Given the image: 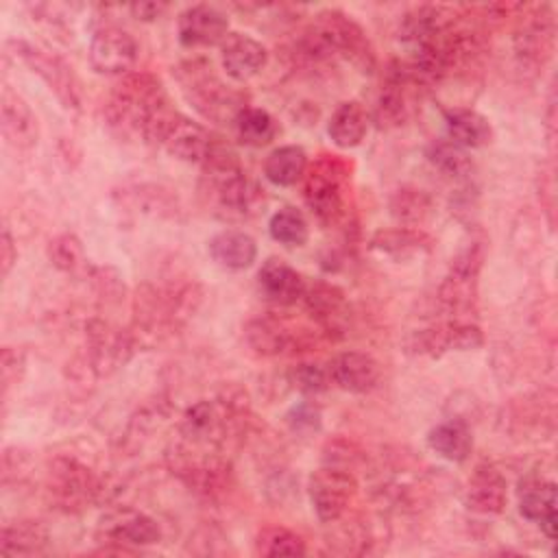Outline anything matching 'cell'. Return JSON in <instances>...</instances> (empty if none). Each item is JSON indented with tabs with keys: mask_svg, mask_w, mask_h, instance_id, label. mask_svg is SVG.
Listing matches in <instances>:
<instances>
[{
	"mask_svg": "<svg viewBox=\"0 0 558 558\" xmlns=\"http://www.w3.org/2000/svg\"><path fill=\"white\" fill-rule=\"evenodd\" d=\"M201 194L216 216L225 220H242L255 211L262 192L246 177L231 148L216 142L209 157L201 163Z\"/></svg>",
	"mask_w": 558,
	"mask_h": 558,
	"instance_id": "1",
	"label": "cell"
},
{
	"mask_svg": "<svg viewBox=\"0 0 558 558\" xmlns=\"http://www.w3.org/2000/svg\"><path fill=\"white\" fill-rule=\"evenodd\" d=\"M301 48L303 57L310 61L344 59L362 72H371L375 68V50L364 28L338 9H327L316 15L301 41Z\"/></svg>",
	"mask_w": 558,
	"mask_h": 558,
	"instance_id": "2",
	"label": "cell"
},
{
	"mask_svg": "<svg viewBox=\"0 0 558 558\" xmlns=\"http://www.w3.org/2000/svg\"><path fill=\"white\" fill-rule=\"evenodd\" d=\"M168 107V94L161 81L148 72L126 74L111 89L105 105V116L111 129L120 135L142 133L148 122Z\"/></svg>",
	"mask_w": 558,
	"mask_h": 558,
	"instance_id": "3",
	"label": "cell"
},
{
	"mask_svg": "<svg viewBox=\"0 0 558 558\" xmlns=\"http://www.w3.org/2000/svg\"><path fill=\"white\" fill-rule=\"evenodd\" d=\"M179 85L185 100L205 118L218 124L235 122L246 107L242 92L227 85L205 61H187L179 68Z\"/></svg>",
	"mask_w": 558,
	"mask_h": 558,
	"instance_id": "4",
	"label": "cell"
},
{
	"mask_svg": "<svg viewBox=\"0 0 558 558\" xmlns=\"http://www.w3.org/2000/svg\"><path fill=\"white\" fill-rule=\"evenodd\" d=\"M142 137L144 142L163 148L172 157L187 163H198V166L209 157L216 144L205 126L172 111L170 107L159 111L148 122Z\"/></svg>",
	"mask_w": 558,
	"mask_h": 558,
	"instance_id": "5",
	"label": "cell"
},
{
	"mask_svg": "<svg viewBox=\"0 0 558 558\" xmlns=\"http://www.w3.org/2000/svg\"><path fill=\"white\" fill-rule=\"evenodd\" d=\"M240 421V408L233 399H205L190 405L181 418V436L192 447L222 445Z\"/></svg>",
	"mask_w": 558,
	"mask_h": 558,
	"instance_id": "6",
	"label": "cell"
},
{
	"mask_svg": "<svg viewBox=\"0 0 558 558\" xmlns=\"http://www.w3.org/2000/svg\"><path fill=\"white\" fill-rule=\"evenodd\" d=\"M344 177L347 168L336 159V155L323 157L305 170L303 196L312 214L323 225H333L344 214Z\"/></svg>",
	"mask_w": 558,
	"mask_h": 558,
	"instance_id": "7",
	"label": "cell"
},
{
	"mask_svg": "<svg viewBox=\"0 0 558 558\" xmlns=\"http://www.w3.org/2000/svg\"><path fill=\"white\" fill-rule=\"evenodd\" d=\"M7 46L13 48L11 54H15V59L26 63L31 72H35L48 85V89L54 92V96L61 100L63 107L68 109L81 107V85L76 74L72 72V65H68L61 57L50 54L48 50H41L26 41L11 39Z\"/></svg>",
	"mask_w": 558,
	"mask_h": 558,
	"instance_id": "8",
	"label": "cell"
},
{
	"mask_svg": "<svg viewBox=\"0 0 558 558\" xmlns=\"http://www.w3.org/2000/svg\"><path fill=\"white\" fill-rule=\"evenodd\" d=\"M310 501L323 523H336L357 495V480L338 464H327L312 473L307 484Z\"/></svg>",
	"mask_w": 558,
	"mask_h": 558,
	"instance_id": "9",
	"label": "cell"
},
{
	"mask_svg": "<svg viewBox=\"0 0 558 558\" xmlns=\"http://www.w3.org/2000/svg\"><path fill=\"white\" fill-rule=\"evenodd\" d=\"M100 493V482L85 464L72 458H59L48 471V495L65 512L83 510Z\"/></svg>",
	"mask_w": 558,
	"mask_h": 558,
	"instance_id": "10",
	"label": "cell"
},
{
	"mask_svg": "<svg viewBox=\"0 0 558 558\" xmlns=\"http://www.w3.org/2000/svg\"><path fill=\"white\" fill-rule=\"evenodd\" d=\"M482 259H484V251L477 244L466 246L451 264L449 275L445 277L440 290H438V301L442 305V310L451 316H456L453 320H462L458 318L460 314L471 312L475 296H477V275L482 268Z\"/></svg>",
	"mask_w": 558,
	"mask_h": 558,
	"instance_id": "11",
	"label": "cell"
},
{
	"mask_svg": "<svg viewBox=\"0 0 558 558\" xmlns=\"http://www.w3.org/2000/svg\"><path fill=\"white\" fill-rule=\"evenodd\" d=\"M246 342L259 355H294L312 347V333L307 327L294 325L288 318L259 316L246 323L244 327Z\"/></svg>",
	"mask_w": 558,
	"mask_h": 558,
	"instance_id": "12",
	"label": "cell"
},
{
	"mask_svg": "<svg viewBox=\"0 0 558 558\" xmlns=\"http://www.w3.org/2000/svg\"><path fill=\"white\" fill-rule=\"evenodd\" d=\"M137 41L120 26H102L89 41V65L102 76H126L137 61Z\"/></svg>",
	"mask_w": 558,
	"mask_h": 558,
	"instance_id": "13",
	"label": "cell"
},
{
	"mask_svg": "<svg viewBox=\"0 0 558 558\" xmlns=\"http://www.w3.org/2000/svg\"><path fill=\"white\" fill-rule=\"evenodd\" d=\"M421 87L423 85L403 61L392 63L375 102L377 124L379 126L403 124L414 109V96L418 94Z\"/></svg>",
	"mask_w": 558,
	"mask_h": 558,
	"instance_id": "14",
	"label": "cell"
},
{
	"mask_svg": "<svg viewBox=\"0 0 558 558\" xmlns=\"http://www.w3.org/2000/svg\"><path fill=\"white\" fill-rule=\"evenodd\" d=\"M177 35L183 48H209L220 46L229 35L227 15L211 4H192L179 13Z\"/></svg>",
	"mask_w": 558,
	"mask_h": 558,
	"instance_id": "15",
	"label": "cell"
},
{
	"mask_svg": "<svg viewBox=\"0 0 558 558\" xmlns=\"http://www.w3.org/2000/svg\"><path fill=\"white\" fill-rule=\"evenodd\" d=\"M484 342L482 329L471 320H447L445 325L414 331L410 349L423 355H440L445 351H471Z\"/></svg>",
	"mask_w": 558,
	"mask_h": 558,
	"instance_id": "16",
	"label": "cell"
},
{
	"mask_svg": "<svg viewBox=\"0 0 558 558\" xmlns=\"http://www.w3.org/2000/svg\"><path fill=\"white\" fill-rule=\"evenodd\" d=\"M220 63L229 78L246 83L268 63V50L262 41L246 33H229L220 44Z\"/></svg>",
	"mask_w": 558,
	"mask_h": 558,
	"instance_id": "17",
	"label": "cell"
},
{
	"mask_svg": "<svg viewBox=\"0 0 558 558\" xmlns=\"http://www.w3.org/2000/svg\"><path fill=\"white\" fill-rule=\"evenodd\" d=\"M301 301L323 333L333 336L344 329L349 320V305L344 292L338 286L327 281L305 283Z\"/></svg>",
	"mask_w": 558,
	"mask_h": 558,
	"instance_id": "18",
	"label": "cell"
},
{
	"mask_svg": "<svg viewBox=\"0 0 558 558\" xmlns=\"http://www.w3.org/2000/svg\"><path fill=\"white\" fill-rule=\"evenodd\" d=\"M327 373L333 386L353 395H366L377 388L381 371L373 355L362 351H342L327 362Z\"/></svg>",
	"mask_w": 558,
	"mask_h": 558,
	"instance_id": "19",
	"label": "cell"
},
{
	"mask_svg": "<svg viewBox=\"0 0 558 558\" xmlns=\"http://www.w3.org/2000/svg\"><path fill=\"white\" fill-rule=\"evenodd\" d=\"M0 126L4 140L17 150H28L37 144V116L33 113L28 102L9 85H4L0 96Z\"/></svg>",
	"mask_w": 558,
	"mask_h": 558,
	"instance_id": "20",
	"label": "cell"
},
{
	"mask_svg": "<svg viewBox=\"0 0 558 558\" xmlns=\"http://www.w3.org/2000/svg\"><path fill=\"white\" fill-rule=\"evenodd\" d=\"M305 277L294 270L290 264H286L283 259L270 257L268 262L262 264L259 272H257V288L259 294L279 307H288L294 305L303 299L305 292Z\"/></svg>",
	"mask_w": 558,
	"mask_h": 558,
	"instance_id": "21",
	"label": "cell"
},
{
	"mask_svg": "<svg viewBox=\"0 0 558 558\" xmlns=\"http://www.w3.org/2000/svg\"><path fill=\"white\" fill-rule=\"evenodd\" d=\"M100 534L109 543L126 545V547L155 545L161 538V530L157 521L137 510H116L102 521Z\"/></svg>",
	"mask_w": 558,
	"mask_h": 558,
	"instance_id": "22",
	"label": "cell"
},
{
	"mask_svg": "<svg viewBox=\"0 0 558 558\" xmlns=\"http://www.w3.org/2000/svg\"><path fill=\"white\" fill-rule=\"evenodd\" d=\"M519 512L541 525L549 541L556 538V484L543 477H525L519 484Z\"/></svg>",
	"mask_w": 558,
	"mask_h": 558,
	"instance_id": "23",
	"label": "cell"
},
{
	"mask_svg": "<svg viewBox=\"0 0 558 558\" xmlns=\"http://www.w3.org/2000/svg\"><path fill=\"white\" fill-rule=\"evenodd\" d=\"M545 11L538 9L534 15H527V20L521 22L514 35L517 57L525 65H543L554 50V17Z\"/></svg>",
	"mask_w": 558,
	"mask_h": 558,
	"instance_id": "24",
	"label": "cell"
},
{
	"mask_svg": "<svg viewBox=\"0 0 558 558\" xmlns=\"http://www.w3.org/2000/svg\"><path fill=\"white\" fill-rule=\"evenodd\" d=\"M504 475L493 464H480L466 484V508L477 514H499L508 504Z\"/></svg>",
	"mask_w": 558,
	"mask_h": 558,
	"instance_id": "25",
	"label": "cell"
},
{
	"mask_svg": "<svg viewBox=\"0 0 558 558\" xmlns=\"http://www.w3.org/2000/svg\"><path fill=\"white\" fill-rule=\"evenodd\" d=\"M207 251L211 259L227 270H244L248 268L257 257V244L255 240L238 229H227L216 233L207 242Z\"/></svg>",
	"mask_w": 558,
	"mask_h": 558,
	"instance_id": "26",
	"label": "cell"
},
{
	"mask_svg": "<svg viewBox=\"0 0 558 558\" xmlns=\"http://www.w3.org/2000/svg\"><path fill=\"white\" fill-rule=\"evenodd\" d=\"M447 140L462 148H482L493 140L490 122L475 109L453 107L445 111Z\"/></svg>",
	"mask_w": 558,
	"mask_h": 558,
	"instance_id": "27",
	"label": "cell"
},
{
	"mask_svg": "<svg viewBox=\"0 0 558 558\" xmlns=\"http://www.w3.org/2000/svg\"><path fill=\"white\" fill-rule=\"evenodd\" d=\"M432 238L421 231L418 227H397V229H381L371 238V248L379 255H386L395 262L410 259L429 251Z\"/></svg>",
	"mask_w": 558,
	"mask_h": 558,
	"instance_id": "28",
	"label": "cell"
},
{
	"mask_svg": "<svg viewBox=\"0 0 558 558\" xmlns=\"http://www.w3.org/2000/svg\"><path fill=\"white\" fill-rule=\"evenodd\" d=\"M427 447L449 462H464L473 449L471 427L462 418H449L427 432Z\"/></svg>",
	"mask_w": 558,
	"mask_h": 558,
	"instance_id": "29",
	"label": "cell"
},
{
	"mask_svg": "<svg viewBox=\"0 0 558 558\" xmlns=\"http://www.w3.org/2000/svg\"><path fill=\"white\" fill-rule=\"evenodd\" d=\"M48 547V530L39 521H11L0 530L2 556H37Z\"/></svg>",
	"mask_w": 558,
	"mask_h": 558,
	"instance_id": "30",
	"label": "cell"
},
{
	"mask_svg": "<svg viewBox=\"0 0 558 558\" xmlns=\"http://www.w3.org/2000/svg\"><path fill=\"white\" fill-rule=\"evenodd\" d=\"M366 129H368L366 109L355 100L340 102L327 122V135L338 148L357 146L364 140Z\"/></svg>",
	"mask_w": 558,
	"mask_h": 558,
	"instance_id": "31",
	"label": "cell"
},
{
	"mask_svg": "<svg viewBox=\"0 0 558 558\" xmlns=\"http://www.w3.org/2000/svg\"><path fill=\"white\" fill-rule=\"evenodd\" d=\"M307 170V155L301 146L286 144L275 148L264 161V177L277 187L296 185Z\"/></svg>",
	"mask_w": 558,
	"mask_h": 558,
	"instance_id": "32",
	"label": "cell"
},
{
	"mask_svg": "<svg viewBox=\"0 0 558 558\" xmlns=\"http://www.w3.org/2000/svg\"><path fill=\"white\" fill-rule=\"evenodd\" d=\"M89 342H92V355L96 366H118L120 362H126L131 353V340L126 333L111 329L102 323L89 325Z\"/></svg>",
	"mask_w": 558,
	"mask_h": 558,
	"instance_id": "33",
	"label": "cell"
},
{
	"mask_svg": "<svg viewBox=\"0 0 558 558\" xmlns=\"http://www.w3.org/2000/svg\"><path fill=\"white\" fill-rule=\"evenodd\" d=\"M233 126L240 142L253 148L270 144L279 133V122L266 109L259 107H244L235 118Z\"/></svg>",
	"mask_w": 558,
	"mask_h": 558,
	"instance_id": "34",
	"label": "cell"
},
{
	"mask_svg": "<svg viewBox=\"0 0 558 558\" xmlns=\"http://www.w3.org/2000/svg\"><path fill=\"white\" fill-rule=\"evenodd\" d=\"M268 233L275 242L288 246V248H299L307 242L310 238V227H307V220L305 216L292 207V205H286L281 209H277L270 220H268Z\"/></svg>",
	"mask_w": 558,
	"mask_h": 558,
	"instance_id": "35",
	"label": "cell"
},
{
	"mask_svg": "<svg viewBox=\"0 0 558 558\" xmlns=\"http://www.w3.org/2000/svg\"><path fill=\"white\" fill-rule=\"evenodd\" d=\"M425 155H427V161L447 177L462 179V177L471 174V170H473V161H471L466 148L453 144L451 140H434L427 146Z\"/></svg>",
	"mask_w": 558,
	"mask_h": 558,
	"instance_id": "36",
	"label": "cell"
},
{
	"mask_svg": "<svg viewBox=\"0 0 558 558\" xmlns=\"http://www.w3.org/2000/svg\"><path fill=\"white\" fill-rule=\"evenodd\" d=\"M255 551L259 556H303L307 547L296 532L281 525H270L257 534Z\"/></svg>",
	"mask_w": 558,
	"mask_h": 558,
	"instance_id": "37",
	"label": "cell"
},
{
	"mask_svg": "<svg viewBox=\"0 0 558 558\" xmlns=\"http://www.w3.org/2000/svg\"><path fill=\"white\" fill-rule=\"evenodd\" d=\"M48 257L63 272L78 275V272H87V268H89V259L83 251V244L72 233H61L54 240H50Z\"/></svg>",
	"mask_w": 558,
	"mask_h": 558,
	"instance_id": "38",
	"label": "cell"
},
{
	"mask_svg": "<svg viewBox=\"0 0 558 558\" xmlns=\"http://www.w3.org/2000/svg\"><path fill=\"white\" fill-rule=\"evenodd\" d=\"M432 209V201L423 190H397L390 201V214L395 220H399L403 227H416L421 225Z\"/></svg>",
	"mask_w": 558,
	"mask_h": 558,
	"instance_id": "39",
	"label": "cell"
},
{
	"mask_svg": "<svg viewBox=\"0 0 558 558\" xmlns=\"http://www.w3.org/2000/svg\"><path fill=\"white\" fill-rule=\"evenodd\" d=\"M290 379H292L294 388L301 390L303 395H320V392H325L331 386L327 366L312 364V362L296 364L290 371Z\"/></svg>",
	"mask_w": 558,
	"mask_h": 558,
	"instance_id": "40",
	"label": "cell"
},
{
	"mask_svg": "<svg viewBox=\"0 0 558 558\" xmlns=\"http://www.w3.org/2000/svg\"><path fill=\"white\" fill-rule=\"evenodd\" d=\"M24 371V355L15 347H4L0 357V377H2V392L7 395L11 386L20 381V375Z\"/></svg>",
	"mask_w": 558,
	"mask_h": 558,
	"instance_id": "41",
	"label": "cell"
},
{
	"mask_svg": "<svg viewBox=\"0 0 558 558\" xmlns=\"http://www.w3.org/2000/svg\"><path fill=\"white\" fill-rule=\"evenodd\" d=\"M286 418H288V423L292 425L294 432L318 429V425H320V412H318V408L312 405V403H301V405L292 408Z\"/></svg>",
	"mask_w": 558,
	"mask_h": 558,
	"instance_id": "42",
	"label": "cell"
},
{
	"mask_svg": "<svg viewBox=\"0 0 558 558\" xmlns=\"http://www.w3.org/2000/svg\"><path fill=\"white\" fill-rule=\"evenodd\" d=\"M17 262V248L13 242V235L9 231V227H2V235H0V264H2V277H7L13 268V264Z\"/></svg>",
	"mask_w": 558,
	"mask_h": 558,
	"instance_id": "43",
	"label": "cell"
},
{
	"mask_svg": "<svg viewBox=\"0 0 558 558\" xmlns=\"http://www.w3.org/2000/svg\"><path fill=\"white\" fill-rule=\"evenodd\" d=\"M166 9H168L166 2H135V4L129 7V11L133 13V17L142 20V22H153V20H157Z\"/></svg>",
	"mask_w": 558,
	"mask_h": 558,
	"instance_id": "44",
	"label": "cell"
}]
</instances>
